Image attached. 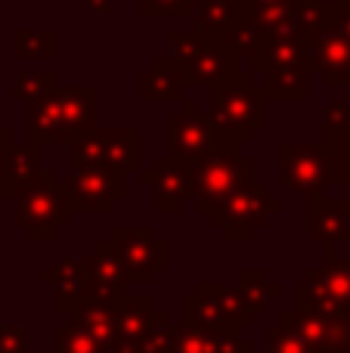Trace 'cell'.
<instances>
[{
  "label": "cell",
  "mask_w": 350,
  "mask_h": 353,
  "mask_svg": "<svg viewBox=\"0 0 350 353\" xmlns=\"http://www.w3.org/2000/svg\"><path fill=\"white\" fill-rule=\"evenodd\" d=\"M242 146L245 143L217 134L208 152L198 155L189 165V201L198 214H208L214 205L229 199L236 189L254 180V159Z\"/></svg>",
  "instance_id": "cell-1"
},
{
  "label": "cell",
  "mask_w": 350,
  "mask_h": 353,
  "mask_svg": "<svg viewBox=\"0 0 350 353\" xmlns=\"http://www.w3.org/2000/svg\"><path fill=\"white\" fill-rule=\"evenodd\" d=\"M267 109H270L267 93L254 84L251 74L239 72V65L227 78L211 84L208 118L217 134L229 137V140H239V143L254 140V134L264 130L267 121H270Z\"/></svg>",
  "instance_id": "cell-2"
},
{
  "label": "cell",
  "mask_w": 350,
  "mask_h": 353,
  "mask_svg": "<svg viewBox=\"0 0 350 353\" xmlns=\"http://www.w3.org/2000/svg\"><path fill=\"white\" fill-rule=\"evenodd\" d=\"M279 208H282V201L270 189L258 186V183H248V186L236 189L229 199H223L220 205H214L205 217L229 242H248L254 232L270 223L273 214H279Z\"/></svg>",
  "instance_id": "cell-3"
},
{
  "label": "cell",
  "mask_w": 350,
  "mask_h": 353,
  "mask_svg": "<svg viewBox=\"0 0 350 353\" xmlns=\"http://www.w3.org/2000/svg\"><path fill=\"white\" fill-rule=\"evenodd\" d=\"M16 211H12V226L22 230L34 242H50L62 226L72 220V208H68L65 189L56 186V174L47 180L34 183V186L22 189L16 195Z\"/></svg>",
  "instance_id": "cell-4"
},
{
  "label": "cell",
  "mask_w": 350,
  "mask_h": 353,
  "mask_svg": "<svg viewBox=\"0 0 350 353\" xmlns=\"http://www.w3.org/2000/svg\"><path fill=\"white\" fill-rule=\"evenodd\" d=\"M109 239L124 263L127 282L134 285H149L171 263V245L158 239L152 226H115Z\"/></svg>",
  "instance_id": "cell-5"
},
{
  "label": "cell",
  "mask_w": 350,
  "mask_h": 353,
  "mask_svg": "<svg viewBox=\"0 0 350 353\" xmlns=\"http://www.w3.org/2000/svg\"><path fill=\"white\" fill-rule=\"evenodd\" d=\"M279 171H282L285 186H291L295 195H322L326 186L335 183L332 155L326 143H295L285 140L279 146Z\"/></svg>",
  "instance_id": "cell-6"
},
{
  "label": "cell",
  "mask_w": 350,
  "mask_h": 353,
  "mask_svg": "<svg viewBox=\"0 0 350 353\" xmlns=\"http://www.w3.org/2000/svg\"><path fill=\"white\" fill-rule=\"evenodd\" d=\"M65 199L72 211L109 214L115 201L127 195V174L115 168H68Z\"/></svg>",
  "instance_id": "cell-7"
},
{
  "label": "cell",
  "mask_w": 350,
  "mask_h": 353,
  "mask_svg": "<svg viewBox=\"0 0 350 353\" xmlns=\"http://www.w3.org/2000/svg\"><path fill=\"white\" fill-rule=\"evenodd\" d=\"M214 137L217 134L208 112H198V105L192 99H186L183 109L167 118V155L186 161V165H192L198 155L208 152Z\"/></svg>",
  "instance_id": "cell-8"
},
{
  "label": "cell",
  "mask_w": 350,
  "mask_h": 353,
  "mask_svg": "<svg viewBox=\"0 0 350 353\" xmlns=\"http://www.w3.org/2000/svg\"><path fill=\"white\" fill-rule=\"evenodd\" d=\"M41 276H43V282L53 285L56 307H59L62 313H72V310H78L81 304H87V301L99 298L96 285H93L90 267H87V257H62L53 267L43 270Z\"/></svg>",
  "instance_id": "cell-9"
},
{
  "label": "cell",
  "mask_w": 350,
  "mask_h": 353,
  "mask_svg": "<svg viewBox=\"0 0 350 353\" xmlns=\"http://www.w3.org/2000/svg\"><path fill=\"white\" fill-rule=\"evenodd\" d=\"M310 72H316L326 84L344 87L350 84V41L341 31L322 28L307 37Z\"/></svg>",
  "instance_id": "cell-10"
},
{
  "label": "cell",
  "mask_w": 350,
  "mask_h": 353,
  "mask_svg": "<svg viewBox=\"0 0 350 353\" xmlns=\"http://www.w3.org/2000/svg\"><path fill=\"white\" fill-rule=\"evenodd\" d=\"M143 183L152 186V201L158 214H177L189 201V165L174 155L152 161V171H143Z\"/></svg>",
  "instance_id": "cell-11"
},
{
  "label": "cell",
  "mask_w": 350,
  "mask_h": 353,
  "mask_svg": "<svg viewBox=\"0 0 350 353\" xmlns=\"http://www.w3.org/2000/svg\"><path fill=\"white\" fill-rule=\"evenodd\" d=\"M279 323L289 325L291 332H298L316 353H344V344L350 338L347 323L322 316V313H316V310H304V307L285 310L282 316H279Z\"/></svg>",
  "instance_id": "cell-12"
},
{
  "label": "cell",
  "mask_w": 350,
  "mask_h": 353,
  "mask_svg": "<svg viewBox=\"0 0 350 353\" xmlns=\"http://www.w3.org/2000/svg\"><path fill=\"white\" fill-rule=\"evenodd\" d=\"M307 236L322 248H338L350 242V199L313 195L307 208Z\"/></svg>",
  "instance_id": "cell-13"
},
{
  "label": "cell",
  "mask_w": 350,
  "mask_h": 353,
  "mask_svg": "<svg viewBox=\"0 0 350 353\" xmlns=\"http://www.w3.org/2000/svg\"><path fill=\"white\" fill-rule=\"evenodd\" d=\"M25 130H28V146L37 149V152H41L43 143H68L72 130L62 118L56 87L50 93H43L41 99L25 105Z\"/></svg>",
  "instance_id": "cell-14"
},
{
  "label": "cell",
  "mask_w": 350,
  "mask_h": 353,
  "mask_svg": "<svg viewBox=\"0 0 350 353\" xmlns=\"http://www.w3.org/2000/svg\"><path fill=\"white\" fill-rule=\"evenodd\" d=\"M155 313V301L149 294H127L115 307V335L112 353H140V338Z\"/></svg>",
  "instance_id": "cell-15"
},
{
  "label": "cell",
  "mask_w": 350,
  "mask_h": 353,
  "mask_svg": "<svg viewBox=\"0 0 350 353\" xmlns=\"http://www.w3.org/2000/svg\"><path fill=\"white\" fill-rule=\"evenodd\" d=\"M87 267H90L93 285H96V294L109 304H121L127 298V273H124V263L118 257L112 239H99L93 254H87Z\"/></svg>",
  "instance_id": "cell-16"
},
{
  "label": "cell",
  "mask_w": 350,
  "mask_h": 353,
  "mask_svg": "<svg viewBox=\"0 0 350 353\" xmlns=\"http://www.w3.org/2000/svg\"><path fill=\"white\" fill-rule=\"evenodd\" d=\"M41 161V152L31 146H12L6 155H0V176H3V192L6 199H16L22 189L34 186V183L47 180L56 171H47V168L37 165Z\"/></svg>",
  "instance_id": "cell-17"
},
{
  "label": "cell",
  "mask_w": 350,
  "mask_h": 353,
  "mask_svg": "<svg viewBox=\"0 0 350 353\" xmlns=\"http://www.w3.org/2000/svg\"><path fill=\"white\" fill-rule=\"evenodd\" d=\"M180 68H183L186 84L211 87V84H217L220 78H227V74L233 72L236 56L229 53L220 41H202V47H198L186 62H180Z\"/></svg>",
  "instance_id": "cell-18"
},
{
  "label": "cell",
  "mask_w": 350,
  "mask_h": 353,
  "mask_svg": "<svg viewBox=\"0 0 350 353\" xmlns=\"http://www.w3.org/2000/svg\"><path fill=\"white\" fill-rule=\"evenodd\" d=\"M105 165L121 174H136L143 168V140L136 128H99Z\"/></svg>",
  "instance_id": "cell-19"
},
{
  "label": "cell",
  "mask_w": 350,
  "mask_h": 353,
  "mask_svg": "<svg viewBox=\"0 0 350 353\" xmlns=\"http://www.w3.org/2000/svg\"><path fill=\"white\" fill-rule=\"evenodd\" d=\"M56 99H59L62 118H65L72 134L99 128L96 87H56Z\"/></svg>",
  "instance_id": "cell-20"
},
{
  "label": "cell",
  "mask_w": 350,
  "mask_h": 353,
  "mask_svg": "<svg viewBox=\"0 0 350 353\" xmlns=\"http://www.w3.org/2000/svg\"><path fill=\"white\" fill-rule=\"evenodd\" d=\"M183 87H186V78H183V68L180 62L174 59H158L149 72H143L140 78V97L146 99H155V103H174V99L183 97Z\"/></svg>",
  "instance_id": "cell-21"
},
{
  "label": "cell",
  "mask_w": 350,
  "mask_h": 353,
  "mask_svg": "<svg viewBox=\"0 0 350 353\" xmlns=\"http://www.w3.org/2000/svg\"><path fill=\"white\" fill-rule=\"evenodd\" d=\"M307 282L350 307V257H335V248H322V267L310 270Z\"/></svg>",
  "instance_id": "cell-22"
},
{
  "label": "cell",
  "mask_w": 350,
  "mask_h": 353,
  "mask_svg": "<svg viewBox=\"0 0 350 353\" xmlns=\"http://www.w3.org/2000/svg\"><path fill=\"white\" fill-rule=\"evenodd\" d=\"M72 316V323H78L81 329H87L93 338H96L103 347H109L112 353V335H115V304H109V301L103 298H93L87 301V304H81L78 310L68 313Z\"/></svg>",
  "instance_id": "cell-23"
},
{
  "label": "cell",
  "mask_w": 350,
  "mask_h": 353,
  "mask_svg": "<svg viewBox=\"0 0 350 353\" xmlns=\"http://www.w3.org/2000/svg\"><path fill=\"white\" fill-rule=\"evenodd\" d=\"M236 279H239V294L245 298V304L251 307L254 313H264L267 307L282 294L279 282H273L264 267H242Z\"/></svg>",
  "instance_id": "cell-24"
},
{
  "label": "cell",
  "mask_w": 350,
  "mask_h": 353,
  "mask_svg": "<svg viewBox=\"0 0 350 353\" xmlns=\"http://www.w3.org/2000/svg\"><path fill=\"white\" fill-rule=\"evenodd\" d=\"M267 74V84L260 90L267 93V99H307V74L310 65H289V68H273Z\"/></svg>",
  "instance_id": "cell-25"
},
{
  "label": "cell",
  "mask_w": 350,
  "mask_h": 353,
  "mask_svg": "<svg viewBox=\"0 0 350 353\" xmlns=\"http://www.w3.org/2000/svg\"><path fill=\"white\" fill-rule=\"evenodd\" d=\"M68 168H109L105 165L99 128L68 137Z\"/></svg>",
  "instance_id": "cell-26"
},
{
  "label": "cell",
  "mask_w": 350,
  "mask_h": 353,
  "mask_svg": "<svg viewBox=\"0 0 350 353\" xmlns=\"http://www.w3.org/2000/svg\"><path fill=\"white\" fill-rule=\"evenodd\" d=\"M295 301H298V307H304V310H316V313H322V316L341 319V323L350 325V307L341 304L338 298H332L329 292H322V288L310 285L307 279L295 285Z\"/></svg>",
  "instance_id": "cell-27"
},
{
  "label": "cell",
  "mask_w": 350,
  "mask_h": 353,
  "mask_svg": "<svg viewBox=\"0 0 350 353\" xmlns=\"http://www.w3.org/2000/svg\"><path fill=\"white\" fill-rule=\"evenodd\" d=\"M214 298H217V307H220V316H223L227 329L242 332L245 325L254 323V310L245 304L239 288H227V285H220V282H214Z\"/></svg>",
  "instance_id": "cell-28"
},
{
  "label": "cell",
  "mask_w": 350,
  "mask_h": 353,
  "mask_svg": "<svg viewBox=\"0 0 350 353\" xmlns=\"http://www.w3.org/2000/svg\"><path fill=\"white\" fill-rule=\"evenodd\" d=\"M174 341H177V325L167 313L155 310L149 319L146 332L140 338V353H174Z\"/></svg>",
  "instance_id": "cell-29"
},
{
  "label": "cell",
  "mask_w": 350,
  "mask_h": 353,
  "mask_svg": "<svg viewBox=\"0 0 350 353\" xmlns=\"http://www.w3.org/2000/svg\"><path fill=\"white\" fill-rule=\"evenodd\" d=\"M53 341H56L53 353H109V347H103L90 332L81 329V325L72 323V319L62 323V325H56Z\"/></svg>",
  "instance_id": "cell-30"
},
{
  "label": "cell",
  "mask_w": 350,
  "mask_h": 353,
  "mask_svg": "<svg viewBox=\"0 0 350 353\" xmlns=\"http://www.w3.org/2000/svg\"><path fill=\"white\" fill-rule=\"evenodd\" d=\"M53 37V31H16L12 50H16L19 59H47L56 53Z\"/></svg>",
  "instance_id": "cell-31"
},
{
  "label": "cell",
  "mask_w": 350,
  "mask_h": 353,
  "mask_svg": "<svg viewBox=\"0 0 350 353\" xmlns=\"http://www.w3.org/2000/svg\"><path fill=\"white\" fill-rule=\"evenodd\" d=\"M322 143H326L329 155H332L335 183H350V128L341 130H322Z\"/></svg>",
  "instance_id": "cell-32"
},
{
  "label": "cell",
  "mask_w": 350,
  "mask_h": 353,
  "mask_svg": "<svg viewBox=\"0 0 350 353\" xmlns=\"http://www.w3.org/2000/svg\"><path fill=\"white\" fill-rule=\"evenodd\" d=\"M56 87V78L53 72H22L16 74V84H12V93H16L19 103H34V99H41L43 93H50Z\"/></svg>",
  "instance_id": "cell-33"
},
{
  "label": "cell",
  "mask_w": 350,
  "mask_h": 353,
  "mask_svg": "<svg viewBox=\"0 0 350 353\" xmlns=\"http://www.w3.org/2000/svg\"><path fill=\"white\" fill-rule=\"evenodd\" d=\"M264 350L267 353H316L301 335H298V332H291L289 325H282V323H276V325L267 329Z\"/></svg>",
  "instance_id": "cell-34"
},
{
  "label": "cell",
  "mask_w": 350,
  "mask_h": 353,
  "mask_svg": "<svg viewBox=\"0 0 350 353\" xmlns=\"http://www.w3.org/2000/svg\"><path fill=\"white\" fill-rule=\"evenodd\" d=\"M174 353H208V338L205 329L198 325H177V341H174Z\"/></svg>",
  "instance_id": "cell-35"
},
{
  "label": "cell",
  "mask_w": 350,
  "mask_h": 353,
  "mask_svg": "<svg viewBox=\"0 0 350 353\" xmlns=\"http://www.w3.org/2000/svg\"><path fill=\"white\" fill-rule=\"evenodd\" d=\"M0 353H28V338L22 325L0 323Z\"/></svg>",
  "instance_id": "cell-36"
},
{
  "label": "cell",
  "mask_w": 350,
  "mask_h": 353,
  "mask_svg": "<svg viewBox=\"0 0 350 353\" xmlns=\"http://www.w3.org/2000/svg\"><path fill=\"white\" fill-rule=\"evenodd\" d=\"M341 128H350V103L332 99L326 105V115H322V130H341Z\"/></svg>",
  "instance_id": "cell-37"
},
{
  "label": "cell",
  "mask_w": 350,
  "mask_h": 353,
  "mask_svg": "<svg viewBox=\"0 0 350 353\" xmlns=\"http://www.w3.org/2000/svg\"><path fill=\"white\" fill-rule=\"evenodd\" d=\"M143 10L149 16H174V12L192 10V0H143Z\"/></svg>",
  "instance_id": "cell-38"
},
{
  "label": "cell",
  "mask_w": 350,
  "mask_h": 353,
  "mask_svg": "<svg viewBox=\"0 0 350 353\" xmlns=\"http://www.w3.org/2000/svg\"><path fill=\"white\" fill-rule=\"evenodd\" d=\"M12 146H16V134H12L10 128H3V124H0V155H6Z\"/></svg>",
  "instance_id": "cell-39"
},
{
  "label": "cell",
  "mask_w": 350,
  "mask_h": 353,
  "mask_svg": "<svg viewBox=\"0 0 350 353\" xmlns=\"http://www.w3.org/2000/svg\"><path fill=\"white\" fill-rule=\"evenodd\" d=\"M239 353H254V344L248 341V338H242V347H239Z\"/></svg>",
  "instance_id": "cell-40"
},
{
  "label": "cell",
  "mask_w": 350,
  "mask_h": 353,
  "mask_svg": "<svg viewBox=\"0 0 350 353\" xmlns=\"http://www.w3.org/2000/svg\"><path fill=\"white\" fill-rule=\"evenodd\" d=\"M6 201V192H3V176H0V205Z\"/></svg>",
  "instance_id": "cell-41"
},
{
  "label": "cell",
  "mask_w": 350,
  "mask_h": 353,
  "mask_svg": "<svg viewBox=\"0 0 350 353\" xmlns=\"http://www.w3.org/2000/svg\"><path fill=\"white\" fill-rule=\"evenodd\" d=\"M344 353H350V338H347V344H344Z\"/></svg>",
  "instance_id": "cell-42"
}]
</instances>
